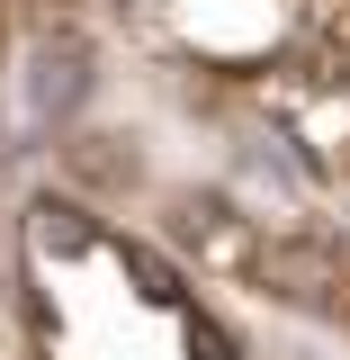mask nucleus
Wrapping results in <instances>:
<instances>
[{
  "label": "nucleus",
  "mask_w": 350,
  "mask_h": 360,
  "mask_svg": "<svg viewBox=\"0 0 350 360\" xmlns=\"http://www.w3.org/2000/svg\"><path fill=\"white\" fill-rule=\"evenodd\" d=\"M36 243L45 252H72V243H81V217H72V207H36Z\"/></svg>",
  "instance_id": "f03ea898"
},
{
  "label": "nucleus",
  "mask_w": 350,
  "mask_h": 360,
  "mask_svg": "<svg viewBox=\"0 0 350 360\" xmlns=\"http://www.w3.org/2000/svg\"><path fill=\"white\" fill-rule=\"evenodd\" d=\"M252 279H261L269 297H288V307H332V297H342V262H332V243H314V234L261 243V252H252Z\"/></svg>",
  "instance_id": "f257e3e1"
}]
</instances>
